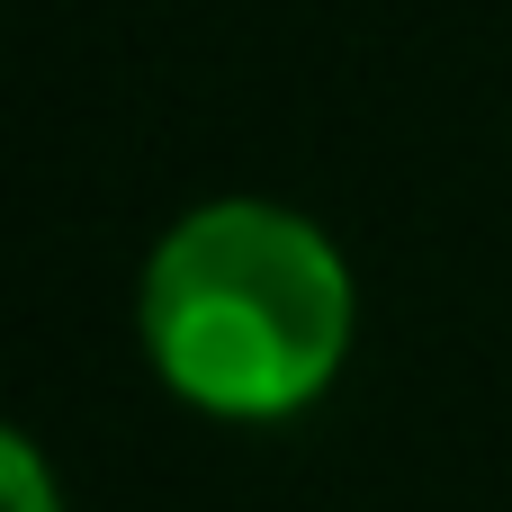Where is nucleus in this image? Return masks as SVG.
<instances>
[{"label": "nucleus", "instance_id": "obj_1", "mask_svg": "<svg viewBox=\"0 0 512 512\" xmlns=\"http://www.w3.org/2000/svg\"><path fill=\"white\" fill-rule=\"evenodd\" d=\"M351 270L342 252L270 207L216 198L180 216L144 270V351L162 387L216 423H288L351 360Z\"/></svg>", "mask_w": 512, "mask_h": 512}, {"label": "nucleus", "instance_id": "obj_2", "mask_svg": "<svg viewBox=\"0 0 512 512\" xmlns=\"http://www.w3.org/2000/svg\"><path fill=\"white\" fill-rule=\"evenodd\" d=\"M0 486H9V512H63L54 504V477H45V459H36V441H0Z\"/></svg>", "mask_w": 512, "mask_h": 512}]
</instances>
